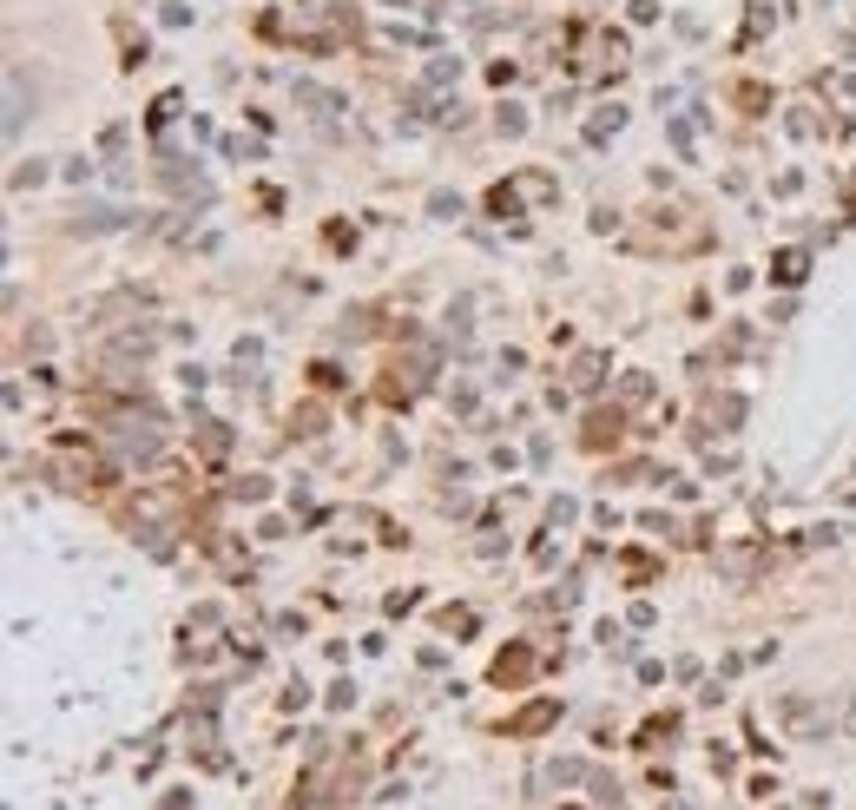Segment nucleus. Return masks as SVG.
<instances>
[{
    "instance_id": "1",
    "label": "nucleus",
    "mask_w": 856,
    "mask_h": 810,
    "mask_svg": "<svg viewBox=\"0 0 856 810\" xmlns=\"http://www.w3.org/2000/svg\"><path fill=\"white\" fill-rule=\"evenodd\" d=\"M494 679L508 685V679H527V652H514V659H501V666H494Z\"/></svg>"
}]
</instances>
